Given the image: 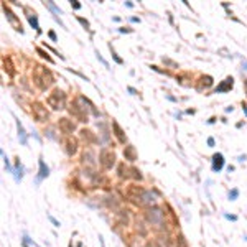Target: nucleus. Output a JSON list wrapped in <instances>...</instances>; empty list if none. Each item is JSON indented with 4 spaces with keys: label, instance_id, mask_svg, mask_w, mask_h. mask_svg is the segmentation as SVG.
Wrapping results in <instances>:
<instances>
[{
    "label": "nucleus",
    "instance_id": "obj_11",
    "mask_svg": "<svg viewBox=\"0 0 247 247\" xmlns=\"http://www.w3.org/2000/svg\"><path fill=\"white\" fill-rule=\"evenodd\" d=\"M232 86H234V79L229 76V78H226L221 84L218 86V87H216V92H218V94H221V92H227V91L232 89Z\"/></svg>",
    "mask_w": 247,
    "mask_h": 247
},
{
    "label": "nucleus",
    "instance_id": "obj_27",
    "mask_svg": "<svg viewBox=\"0 0 247 247\" xmlns=\"http://www.w3.org/2000/svg\"><path fill=\"white\" fill-rule=\"evenodd\" d=\"M78 21L82 25V26H84L86 30H89V21L86 20V18H82V17H78Z\"/></svg>",
    "mask_w": 247,
    "mask_h": 247
},
{
    "label": "nucleus",
    "instance_id": "obj_33",
    "mask_svg": "<svg viewBox=\"0 0 247 247\" xmlns=\"http://www.w3.org/2000/svg\"><path fill=\"white\" fill-rule=\"evenodd\" d=\"M224 218L229 219V221H237V216H234V214H224Z\"/></svg>",
    "mask_w": 247,
    "mask_h": 247
},
{
    "label": "nucleus",
    "instance_id": "obj_31",
    "mask_svg": "<svg viewBox=\"0 0 247 247\" xmlns=\"http://www.w3.org/2000/svg\"><path fill=\"white\" fill-rule=\"evenodd\" d=\"M71 7H73L74 10H79V8H81V4H79L78 0H73V2H71Z\"/></svg>",
    "mask_w": 247,
    "mask_h": 247
},
{
    "label": "nucleus",
    "instance_id": "obj_21",
    "mask_svg": "<svg viewBox=\"0 0 247 247\" xmlns=\"http://www.w3.org/2000/svg\"><path fill=\"white\" fill-rule=\"evenodd\" d=\"M45 5H46V7H48V8H49V10H53V12H54V13H60V15H61V13H63V12H61V8H58V7H56V5H54V4H53V2H45Z\"/></svg>",
    "mask_w": 247,
    "mask_h": 247
},
{
    "label": "nucleus",
    "instance_id": "obj_6",
    "mask_svg": "<svg viewBox=\"0 0 247 247\" xmlns=\"http://www.w3.org/2000/svg\"><path fill=\"white\" fill-rule=\"evenodd\" d=\"M32 112H33L35 120H38V122L48 120V110H46V107L43 106L41 102H33L32 104Z\"/></svg>",
    "mask_w": 247,
    "mask_h": 247
},
{
    "label": "nucleus",
    "instance_id": "obj_5",
    "mask_svg": "<svg viewBox=\"0 0 247 247\" xmlns=\"http://www.w3.org/2000/svg\"><path fill=\"white\" fill-rule=\"evenodd\" d=\"M99 162H101V165L106 170H110L114 166V163H115V155L109 148H102L101 153H99Z\"/></svg>",
    "mask_w": 247,
    "mask_h": 247
},
{
    "label": "nucleus",
    "instance_id": "obj_15",
    "mask_svg": "<svg viewBox=\"0 0 247 247\" xmlns=\"http://www.w3.org/2000/svg\"><path fill=\"white\" fill-rule=\"evenodd\" d=\"M124 157H125V160H129V162H135V160H137V152H135L134 145H127V147L124 148Z\"/></svg>",
    "mask_w": 247,
    "mask_h": 247
},
{
    "label": "nucleus",
    "instance_id": "obj_19",
    "mask_svg": "<svg viewBox=\"0 0 247 247\" xmlns=\"http://www.w3.org/2000/svg\"><path fill=\"white\" fill-rule=\"evenodd\" d=\"M4 69L7 71L10 76H13L15 74V69H13V64H12V61H10V58H7V56H4Z\"/></svg>",
    "mask_w": 247,
    "mask_h": 247
},
{
    "label": "nucleus",
    "instance_id": "obj_26",
    "mask_svg": "<svg viewBox=\"0 0 247 247\" xmlns=\"http://www.w3.org/2000/svg\"><path fill=\"white\" fill-rule=\"evenodd\" d=\"M23 246H33V247H40L38 244H36V242H33V240H30L26 236L23 237Z\"/></svg>",
    "mask_w": 247,
    "mask_h": 247
},
{
    "label": "nucleus",
    "instance_id": "obj_3",
    "mask_svg": "<svg viewBox=\"0 0 247 247\" xmlns=\"http://www.w3.org/2000/svg\"><path fill=\"white\" fill-rule=\"evenodd\" d=\"M46 104H48L51 109H54V110L64 109V106H66V94H64L61 89H54V91L48 96Z\"/></svg>",
    "mask_w": 247,
    "mask_h": 247
},
{
    "label": "nucleus",
    "instance_id": "obj_36",
    "mask_svg": "<svg viewBox=\"0 0 247 247\" xmlns=\"http://www.w3.org/2000/svg\"><path fill=\"white\" fill-rule=\"evenodd\" d=\"M208 145H209V147H214V138H212V137L208 138Z\"/></svg>",
    "mask_w": 247,
    "mask_h": 247
},
{
    "label": "nucleus",
    "instance_id": "obj_20",
    "mask_svg": "<svg viewBox=\"0 0 247 247\" xmlns=\"http://www.w3.org/2000/svg\"><path fill=\"white\" fill-rule=\"evenodd\" d=\"M36 53H38L41 58H45V60L48 61V63H53V60H51V56H49V54L46 53V51H45V49H43V48H36Z\"/></svg>",
    "mask_w": 247,
    "mask_h": 247
},
{
    "label": "nucleus",
    "instance_id": "obj_17",
    "mask_svg": "<svg viewBox=\"0 0 247 247\" xmlns=\"http://www.w3.org/2000/svg\"><path fill=\"white\" fill-rule=\"evenodd\" d=\"M23 166H21V163H20V160H17V166L13 168V176H15V181H18L20 183L21 181V178H23Z\"/></svg>",
    "mask_w": 247,
    "mask_h": 247
},
{
    "label": "nucleus",
    "instance_id": "obj_34",
    "mask_svg": "<svg viewBox=\"0 0 247 247\" xmlns=\"http://www.w3.org/2000/svg\"><path fill=\"white\" fill-rule=\"evenodd\" d=\"M48 36H49V38H51V40H53V41H58V38H56V33H54V32H48Z\"/></svg>",
    "mask_w": 247,
    "mask_h": 247
},
{
    "label": "nucleus",
    "instance_id": "obj_10",
    "mask_svg": "<svg viewBox=\"0 0 247 247\" xmlns=\"http://www.w3.org/2000/svg\"><path fill=\"white\" fill-rule=\"evenodd\" d=\"M25 12H26V18H28L30 25L36 30V33H41V28H40V25H38V17H36V13L35 12H32L28 7H25Z\"/></svg>",
    "mask_w": 247,
    "mask_h": 247
},
{
    "label": "nucleus",
    "instance_id": "obj_35",
    "mask_svg": "<svg viewBox=\"0 0 247 247\" xmlns=\"http://www.w3.org/2000/svg\"><path fill=\"white\" fill-rule=\"evenodd\" d=\"M119 32L120 33H132V28H124L122 26V28H119Z\"/></svg>",
    "mask_w": 247,
    "mask_h": 247
},
{
    "label": "nucleus",
    "instance_id": "obj_18",
    "mask_svg": "<svg viewBox=\"0 0 247 247\" xmlns=\"http://www.w3.org/2000/svg\"><path fill=\"white\" fill-rule=\"evenodd\" d=\"M81 137L84 138V140H87L89 143H96V142H97V137H96L91 130H86V129L84 130H81Z\"/></svg>",
    "mask_w": 247,
    "mask_h": 247
},
{
    "label": "nucleus",
    "instance_id": "obj_40",
    "mask_svg": "<svg viewBox=\"0 0 247 247\" xmlns=\"http://www.w3.org/2000/svg\"><path fill=\"white\" fill-rule=\"evenodd\" d=\"M71 247H73V246H71ZM78 247H82V244H81V242H79V244H78Z\"/></svg>",
    "mask_w": 247,
    "mask_h": 247
},
{
    "label": "nucleus",
    "instance_id": "obj_9",
    "mask_svg": "<svg viewBox=\"0 0 247 247\" xmlns=\"http://www.w3.org/2000/svg\"><path fill=\"white\" fill-rule=\"evenodd\" d=\"M63 145H64V150H66L68 155H74L78 152V142L76 138H73L71 135H66V138L63 140Z\"/></svg>",
    "mask_w": 247,
    "mask_h": 247
},
{
    "label": "nucleus",
    "instance_id": "obj_16",
    "mask_svg": "<svg viewBox=\"0 0 247 247\" xmlns=\"http://www.w3.org/2000/svg\"><path fill=\"white\" fill-rule=\"evenodd\" d=\"M17 130H18V138L23 145H28V138H26V134H25V129L23 125L20 124V120H17Z\"/></svg>",
    "mask_w": 247,
    "mask_h": 247
},
{
    "label": "nucleus",
    "instance_id": "obj_22",
    "mask_svg": "<svg viewBox=\"0 0 247 247\" xmlns=\"http://www.w3.org/2000/svg\"><path fill=\"white\" fill-rule=\"evenodd\" d=\"M176 247H188V242L183 236H178L176 237Z\"/></svg>",
    "mask_w": 247,
    "mask_h": 247
},
{
    "label": "nucleus",
    "instance_id": "obj_2",
    "mask_svg": "<svg viewBox=\"0 0 247 247\" xmlns=\"http://www.w3.org/2000/svg\"><path fill=\"white\" fill-rule=\"evenodd\" d=\"M33 82H35L41 91H46V89L54 82V78H53V74L49 73L46 68L36 64L35 71H33Z\"/></svg>",
    "mask_w": 247,
    "mask_h": 247
},
{
    "label": "nucleus",
    "instance_id": "obj_29",
    "mask_svg": "<svg viewBox=\"0 0 247 247\" xmlns=\"http://www.w3.org/2000/svg\"><path fill=\"white\" fill-rule=\"evenodd\" d=\"M48 219H49L51 222H53V226H54V227H60V226H61V224H60V221H58L56 218H53L51 214H48Z\"/></svg>",
    "mask_w": 247,
    "mask_h": 247
},
{
    "label": "nucleus",
    "instance_id": "obj_30",
    "mask_svg": "<svg viewBox=\"0 0 247 247\" xmlns=\"http://www.w3.org/2000/svg\"><path fill=\"white\" fill-rule=\"evenodd\" d=\"M130 171L134 173V178H137V180H142V175H140V171H138L137 168H130Z\"/></svg>",
    "mask_w": 247,
    "mask_h": 247
},
{
    "label": "nucleus",
    "instance_id": "obj_8",
    "mask_svg": "<svg viewBox=\"0 0 247 247\" xmlns=\"http://www.w3.org/2000/svg\"><path fill=\"white\" fill-rule=\"evenodd\" d=\"M58 127H60V130L63 132V134L66 135H71L74 132V129H76V125L73 124V120L66 119V117H63V119H60V122H58Z\"/></svg>",
    "mask_w": 247,
    "mask_h": 247
},
{
    "label": "nucleus",
    "instance_id": "obj_32",
    "mask_svg": "<svg viewBox=\"0 0 247 247\" xmlns=\"http://www.w3.org/2000/svg\"><path fill=\"white\" fill-rule=\"evenodd\" d=\"M163 63H166V64H170V66H171V68H176V64L173 63V61H171V60H168V58H163Z\"/></svg>",
    "mask_w": 247,
    "mask_h": 247
},
{
    "label": "nucleus",
    "instance_id": "obj_38",
    "mask_svg": "<svg viewBox=\"0 0 247 247\" xmlns=\"http://www.w3.org/2000/svg\"><path fill=\"white\" fill-rule=\"evenodd\" d=\"M127 89H129V92H132V94H138V92H137V91H135V89H134V87H127Z\"/></svg>",
    "mask_w": 247,
    "mask_h": 247
},
{
    "label": "nucleus",
    "instance_id": "obj_4",
    "mask_svg": "<svg viewBox=\"0 0 247 247\" xmlns=\"http://www.w3.org/2000/svg\"><path fill=\"white\" fill-rule=\"evenodd\" d=\"M145 218L155 227H163V224H165V212L160 208H148L145 212Z\"/></svg>",
    "mask_w": 247,
    "mask_h": 247
},
{
    "label": "nucleus",
    "instance_id": "obj_24",
    "mask_svg": "<svg viewBox=\"0 0 247 247\" xmlns=\"http://www.w3.org/2000/svg\"><path fill=\"white\" fill-rule=\"evenodd\" d=\"M109 48H110V53H112V58L115 60V63H117V64H122V63H124V61H122V58H119V56H117V53L114 51L112 45H109Z\"/></svg>",
    "mask_w": 247,
    "mask_h": 247
},
{
    "label": "nucleus",
    "instance_id": "obj_37",
    "mask_svg": "<svg viewBox=\"0 0 247 247\" xmlns=\"http://www.w3.org/2000/svg\"><path fill=\"white\" fill-rule=\"evenodd\" d=\"M99 242H101V247H106V244H104V239H102V236H99Z\"/></svg>",
    "mask_w": 247,
    "mask_h": 247
},
{
    "label": "nucleus",
    "instance_id": "obj_1",
    "mask_svg": "<svg viewBox=\"0 0 247 247\" xmlns=\"http://www.w3.org/2000/svg\"><path fill=\"white\" fill-rule=\"evenodd\" d=\"M127 196L130 198L134 203L142 204V206H152V204H155V201H157V193H155V191L143 190V188L135 186V185L129 186Z\"/></svg>",
    "mask_w": 247,
    "mask_h": 247
},
{
    "label": "nucleus",
    "instance_id": "obj_7",
    "mask_svg": "<svg viewBox=\"0 0 247 247\" xmlns=\"http://www.w3.org/2000/svg\"><path fill=\"white\" fill-rule=\"evenodd\" d=\"M4 12H5V17H7V20H8V23L13 26L17 32H20V33H23V28H21V23H20V20H18L17 17H15V13L10 10V8L7 7V5L4 4Z\"/></svg>",
    "mask_w": 247,
    "mask_h": 247
},
{
    "label": "nucleus",
    "instance_id": "obj_28",
    "mask_svg": "<svg viewBox=\"0 0 247 247\" xmlns=\"http://www.w3.org/2000/svg\"><path fill=\"white\" fill-rule=\"evenodd\" d=\"M96 56H97V60H99V61H101V63H102V64H104V66H106V68H109V63H107V61H106V60H104V58H102V56H101V53H99V51H96Z\"/></svg>",
    "mask_w": 247,
    "mask_h": 247
},
{
    "label": "nucleus",
    "instance_id": "obj_23",
    "mask_svg": "<svg viewBox=\"0 0 247 247\" xmlns=\"http://www.w3.org/2000/svg\"><path fill=\"white\" fill-rule=\"evenodd\" d=\"M237 196H239V190H237V188H232V190L229 191V199L231 201H236Z\"/></svg>",
    "mask_w": 247,
    "mask_h": 247
},
{
    "label": "nucleus",
    "instance_id": "obj_39",
    "mask_svg": "<svg viewBox=\"0 0 247 247\" xmlns=\"http://www.w3.org/2000/svg\"><path fill=\"white\" fill-rule=\"evenodd\" d=\"M244 84H246V89H247V79H244Z\"/></svg>",
    "mask_w": 247,
    "mask_h": 247
},
{
    "label": "nucleus",
    "instance_id": "obj_25",
    "mask_svg": "<svg viewBox=\"0 0 247 247\" xmlns=\"http://www.w3.org/2000/svg\"><path fill=\"white\" fill-rule=\"evenodd\" d=\"M2 157H4V163H5V166H7V170L10 173H13V168H12V165H10V162H8V158H7V155H5V152H2Z\"/></svg>",
    "mask_w": 247,
    "mask_h": 247
},
{
    "label": "nucleus",
    "instance_id": "obj_12",
    "mask_svg": "<svg viewBox=\"0 0 247 247\" xmlns=\"http://www.w3.org/2000/svg\"><path fill=\"white\" fill-rule=\"evenodd\" d=\"M222 166H224V157L222 153H214L212 155V171H221Z\"/></svg>",
    "mask_w": 247,
    "mask_h": 247
},
{
    "label": "nucleus",
    "instance_id": "obj_14",
    "mask_svg": "<svg viewBox=\"0 0 247 247\" xmlns=\"http://www.w3.org/2000/svg\"><path fill=\"white\" fill-rule=\"evenodd\" d=\"M112 130H114V134H115L117 140H119L120 143H125V142H127V137H125L124 130L120 129V125H119L117 122H112Z\"/></svg>",
    "mask_w": 247,
    "mask_h": 247
},
{
    "label": "nucleus",
    "instance_id": "obj_13",
    "mask_svg": "<svg viewBox=\"0 0 247 247\" xmlns=\"http://www.w3.org/2000/svg\"><path fill=\"white\" fill-rule=\"evenodd\" d=\"M38 165H40V171H38V178H36V181L40 183L43 178H46V176L49 175V168H48V165H46V163L43 162L41 158L38 160Z\"/></svg>",
    "mask_w": 247,
    "mask_h": 247
}]
</instances>
